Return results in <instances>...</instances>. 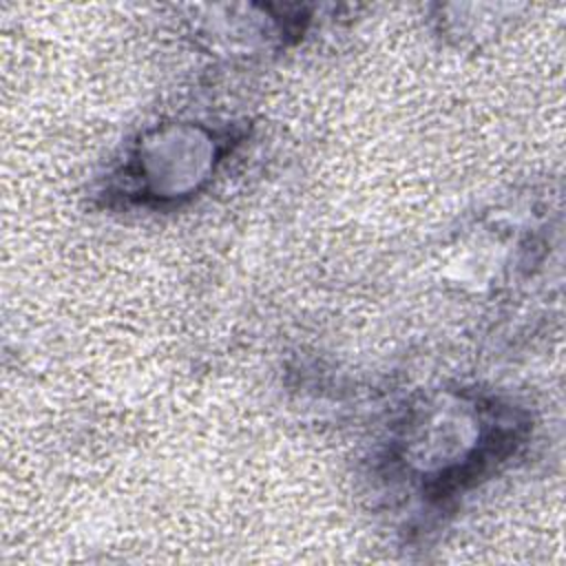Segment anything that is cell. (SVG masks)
<instances>
[{
    "instance_id": "1",
    "label": "cell",
    "mask_w": 566,
    "mask_h": 566,
    "mask_svg": "<svg viewBox=\"0 0 566 566\" xmlns=\"http://www.w3.org/2000/svg\"><path fill=\"white\" fill-rule=\"evenodd\" d=\"M219 144L203 128H164L135 148L126 166L133 192L144 199L168 201L197 192L214 170Z\"/></svg>"
}]
</instances>
